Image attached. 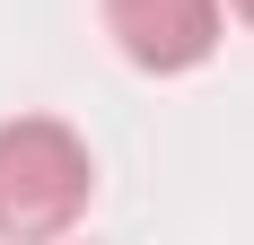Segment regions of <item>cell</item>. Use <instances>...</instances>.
Returning a JSON list of instances; mask_svg holds the SVG:
<instances>
[{"mask_svg":"<svg viewBox=\"0 0 254 245\" xmlns=\"http://www.w3.org/2000/svg\"><path fill=\"white\" fill-rule=\"evenodd\" d=\"M228 9H237V18H246V26H254V0H228Z\"/></svg>","mask_w":254,"mask_h":245,"instance_id":"cell-3","label":"cell"},{"mask_svg":"<svg viewBox=\"0 0 254 245\" xmlns=\"http://www.w3.org/2000/svg\"><path fill=\"white\" fill-rule=\"evenodd\" d=\"M105 9V35L123 44V61H140V70H193V61H210V44H219V0H97Z\"/></svg>","mask_w":254,"mask_h":245,"instance_id":"cell-2","label":"cell"},{"mask_svg":"<svg viewBox=\"0 0 254 245\" xmlns=\"http://www.w3.org/2000/svg\"><path fill=\"white\" fill-rule=\"evenodd\" d=\"M97 167L88 140L53 114H18L0 122V237H62L88 210Z\"/></svg>","mask_w":254,"mask_h":245,"instance_id":"cell-1","label":"cell"}]
</instances>
